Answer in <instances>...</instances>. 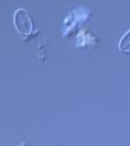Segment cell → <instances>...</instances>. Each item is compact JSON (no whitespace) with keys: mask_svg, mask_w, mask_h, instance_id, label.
I'll list each match as a JSON object with an SVG mask.
<instances>
[{"mask_svg":"<svg viewBox=\"0 0 130 146\" xmlns=\"http://www.w3.org/2000/svg\"><path fill=\"white\" fill-rule=\"evenodd\" d=\"M14 25L17 29L25 36L31 35L34 32V21L31 13L25 8H18L14 12Z\"/></svg>","mask_w":130,"mask_h":146,"instance_id":"obj_1","label":"cell"},{"mask_svg":"<svg viewBox=\"0 0 130 146\" xmlns=\"http://www.w3.org/2000/svg\"><path fill=\"white\" fill-rule=\"evenodd\" d=\"M119 48L121 52H127V53L130 52V29L122 35V38L119 42Z\"/></svg>","mask_w":130,"mask_h":146,"instance_id":"obj_2","label":"cell"}]
</instances>
